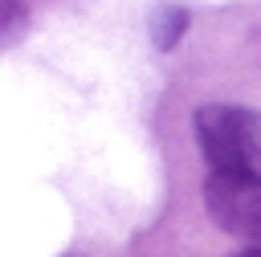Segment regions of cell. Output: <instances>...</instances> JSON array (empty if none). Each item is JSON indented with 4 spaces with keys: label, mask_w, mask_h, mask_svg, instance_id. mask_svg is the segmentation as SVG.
Masks as SVG:
<instances>
[{
    "label": "cell",
    "mask_w": 261,
    "mask_h": 257,
    "mask_svg": "<svg viewBox=\"0 0 261 257\" xmlns=\"http://www.w3.org/2000/svg\"><path fill=\"white\" fill-rule=\"evenodd\" d=\"M196 139L212 171H237L261 184V110L253 106H200Z\"/></svg>",
    "instance_id": "1"
},
{
    "label": "cell",
    "mask_w": 261,
    "mask_h": 257,
    "mask_svg": "<svg viewBox=\"0 0 261 257\" xmlns=\"http://www.w3.org/2000/svg\"><path fill=\"white\" fill-rule=\"evenodd\" d=\"M204 204H208V216L224 233L261 245V184L257 179L237 175V171H212L204 184Z\"/></svg>",
    "instance_id": "2"
},
{
    "label": "cell",
    "mask_w": 261,
    "mask_h": 257,
    "mask_svg": "<svg viewBox=\"0 0 261 257\" xmlns=\"http://www.w3.org/2000/svg\"><path fill=\"white\" fill-rule=\"evenodd\" d=\"M184 29H188V12H184V8H175V4L155 8V16H151V37H155L159 49H171V45L184 37Z\"/></svg>",
    "instance_id": "3"
},
{
    "label": "cell",
    "mask_w": 261,
    "mask_h": 257,
    "mask_svg": "<svg viewBox=\"0 0 261 257\" xmlns=\"http://www.w3.org/2000/svg\"><path fill=\"white\" fill-rule=\"evenodd\" d=\"M20 24H24V8L16 0H0V45L12 41L20 33Z\"/></svg>",
    "instance_id": "4"
},
{
    "label": "cell",
    "mask_w": 261,
    "mask_h": 257,
    "mask_svg": "<svg viewBox=\"0 0 261 257\" xmlns=\"http://www.w3.org/2000/svg\"><path fill=\"white\" fill-rule=\"evenodd\" d=\"M237 257H261V245H249L245 253H237Z\"/></svg>",
    "instance_id": "5"
}]
</instances>
